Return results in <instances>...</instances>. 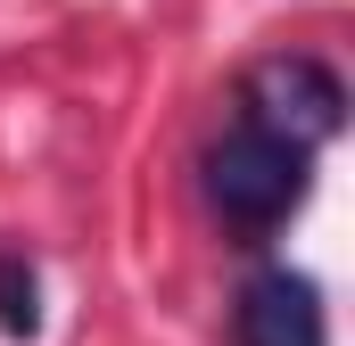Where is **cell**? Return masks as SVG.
Returning <instances> with one entry per match:
<instances>
[{"label":"cell","mask_w":355,"mask_h":346,"mask_svg":"<svg viewBox=\"0 0 355 346\" xmlns=\"http://www.w3.org/2000/svg\"><path fill=\"white\" fill-rule=\"evenodd\" d=\"M306 173H314V149H297V140H281V132H265V124L240 116L207 149V198H215L223 223L272 231V223H289L306 206Z\"/></svg>","instance_id":"obj_1"},{"label":"cell","mask_w":355,"mask_h":346,"mask_svg":"<svg viewBox=\"0 0 355 346\" xmlns=\"http://www.w3.org/2000/svg\"><path fill=\"white\" fill-rule=\"evenodd\" d=\"M240 107H248V124H265L281 140L322 149V140H339V124H347V83H339L322 58L289 50V58H265V66L248 75Z\"/></svg>","instance_id":"obj_2"},{"label":"cell","mask_w":355,"mask_h":346,"mask_svg":"<svg viewBox=\"0 0 355 346\" xmlns=\"http://www.w3.org/2000/svg\"><path fill=\"white\" fill-rule=\"evenodd\" d=\"M232 338L240 346H331V322H322V289L289 264H265L240 305H232Z\"/></svg>","instance_id":"obj_3"},{"label":"cell","mask_w":355,"mask_h":346,"mask_svg":"<svg viewBox=\"0 0 355 346\" xmlns=\"http://www.w3.org/2000/svg\"><path fill=\"white\" fill-rule=\"evenodd\" d=\"M0 330L8 338H33L42 330V280L17 248H0Z\"/></svg>","instance_id":"obj_4"}]
</instances>
